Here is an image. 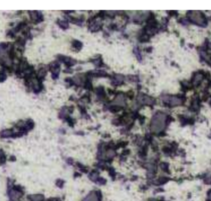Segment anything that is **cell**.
<instances>
[{
	"mask_svg": "<svg viewBox=\"0 0 211 201\" xmlns=\"http://www.w3.org/2000/svg\"><path fill=\"white\" fill-rule=\"evenodd\" d=\"M209 199H210V201H211V192L209 194Z\"/></svg>",
	"mask_w": 211,
	"mask_h": 201,
	"instance_id": "cell-1",
	"label": "cell"
}]
</instances>
